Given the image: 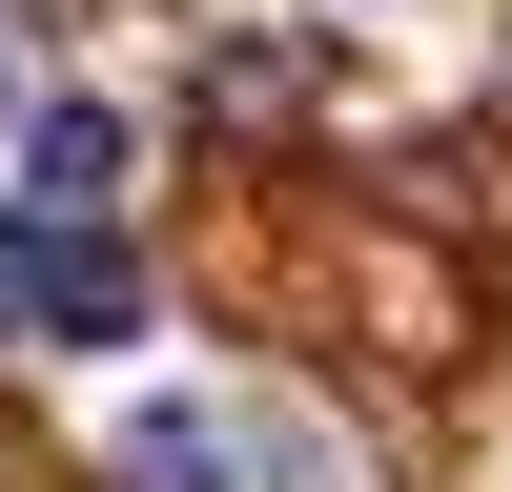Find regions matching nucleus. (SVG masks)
<instances>
[{
  "instance_id": "obj_2",
  "label": "nucleus",
  "mask_w": 512,
  "mask_h": 492,
  "mask_svg": "<svg viewBox=\"0 0 512 492\" xmlns=\"http://www.w3.org/2000/svg\"><path fill=\"white\" fill-rule=\"evenodd\" d=\"M21 164H41V185H21L41 226H103V185H123V103H41V123H21Z\"/></svg>"
},
{
  "instance_id": "obj_4",
  "label": "nucleus",
  "mask_w": 512,
  "mask_h": 492,
  "mask_svg": "<svg viewBox=\"0 0 512 492\" xmlns=\"http://www.w3.org/2000/svg\"><path fill=\"white\" fill-rule=\"evenodd\" d=\"M0 144H21V62H0Z\"/></svg>"
},
{
  "instance_id": "obj_1",
  "label": "nucleus",
  "mask_w": 512,
  "mask_h": 492,
  "mask_svg": "<svg viewBox=\"0 0 512 492\" xmlns=\"http://www.w3.org/2000/svg\"><path fill=\"white\" fill-rule=\"evenodd\" d=\"M0 349H144V267H123V226H41V205H0Z\"/></svg>"
},
{
  "instance_id": "obj_3",
  "label": "nucleus",
  "mask_w": 512,
  "mask_h": 492,
  "mask_svg": "<svg viewBox=\"0 0 512 492\" xmlns=\"http://www.w3.org/2000/svg\"><path fill=\"white\" fill-rule=\"evenodd\" d=\"M123 492H246V431L226 410H123Z\"/></svg>"
}]
</instances>
